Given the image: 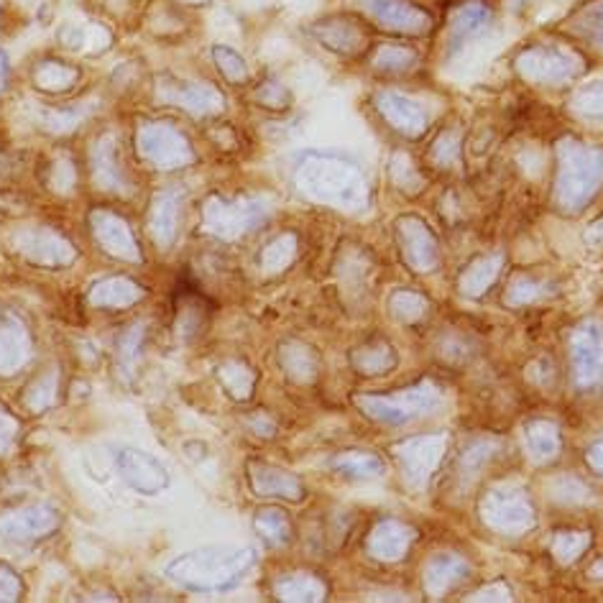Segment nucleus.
Masks as SVG:
<instances>
[{
  "label": "nucleus",
  "instance_id": "obj_3",
  "mask_svg": "<svg viewBox=\"0 0 603 603\" xmlns=\"http://www.w3.org/2000/svg\"><path fill=\"white\" fill-rule=\"evenodd\" d=\"M205 231L222 241L239 239L256 231L269 220V207L256 197H222L213 195L203 205Z\"/></svg>",
  "mask_w": 603,
  "mask_h": 603
},
{
  "label": "nucleus",
  "instance_id": "obj_15",
  "mask_svg": "<svg viewBox=\"0 0 603 603\" xmlns=\"http://www.w3.org/2000/svg\"><path fill=\"white\" fill-rule=\"evenodd\" d=\"M365 412H369V418L373 420H382V422H392V425H399V422H405L412 418L418 409L425 405V397H420V394H407V397L401 399H382V397H369V399H361L358 401Z\"/></svg>",
  "mask_w": 603,
  "mask_h": 603
},
{
  "label": "nucleus",
  "instance_id": "obj_14",
  "mask_svg": "<svg viewBox=\"0 0 603 603\" xmlns=\"http://www.w3.org/2000/svg\"><path fill=\"white\" fill-rule=\"evenodd\" d=\"M92 175H95V182L105 187V190H124L126 187V175L118 164L116 141L111 136L100 139L95 151H92Z\"/></svg>",
  "mask_w": 603,
  "mask_h": 603
},
{
  "label": "nucleus",
  "instance_id": "obj_5",
  "mask_svg": "<svg viewBox=\"0 0 603 603\" xmlns=\"http://www.w3.org/2000/svg\"><path fill=\"white\" fill-rule=\"evenodd\" d=\"M60 514L47 504L18 506L0 514V540L3 542H31L44 540L60 529Z\"/></svg>",
  "mask_w": 603,
  "mask_h": 603
},
{
  "label": "nucleus",
  "instance_id": "obj_7",
  "mask_svg": "<svg viewBox=\"0 0 603 603\" xmlns=\"http://www.w3.org/2000/svg\"><path fill=\"white\" fill-rule=\"evenodd\" d=\"M90 231L95 235L100 246H103L113 258L133 261V264L141 261V251H139V243H136V235L131 231V226H128L120 215L111 210H92Z\"/></svg>",
  "mask_w": 603,
  "mask_h": 603
},
{
  "label": "nucleus",
  "instance_id": "obj_32",
  "mask_svg": "<svg viewBox=\"0 0 603 603\" xmlns=\"http://www.w3.org/2000/svg\"><path fill=\"white\" fill-rule=\"evenodd\" d=\"M16 435H18L16 418H11L9 412L0 409V452H5L11 448L13 440H16Z\"/></svg>",
  "mask_w": 603,
  "mask_h": 603
},
{
  "label": "nucleus",
  "instance_id": "obj_21",
  "mask_svg": "<svg viewBox=\"0 0 603 603\" xmlns=\"http://www.w3.org/2000/svg\"><path fill=\"white\" fill-rule=\"evenodd\" d=\"M282 365L286 371V376L297 379V382H310L315 376V369H318V361H315V354L302 343H284L282 346Z\"/></svg>",
  "mask_w": 603,
  "mask_h": 603
},
{
  "label": "nucleus",
  "instance_id": "obj_26",
  "mask_svg": "<svg viewBox=\"0 0 603 603\" xmlns=\"http://www.w3.org/2000/svg\"><path fill=\"white\" fill-rule=\"evenodd\" d=\"M213 60L215 64H218V69H220V75L226 77L228 82L231 85H243V82H248V77H251V72H248V64L243 56L235 52V49L231 47H213Z\"/></svg>",
  "mask_w": 603,
  "mask_h": 603
},
{
  "label": "nucleus",
  "instance_id": "obj_6",
  "mask_svg": "<svg viewBox=\"0 0 603 603\" xmlns=\"http://www.w3.org/2000/svg\"><path fill=\"white\" fill-rule=\"evenodd\" d=\"M116 465L120 478L126 480L133 491L146 493V497H156V493L167 491L169 486V471L156 461L149 452L136 450V448H124L118 450Z\"/></svg>",
  "mask_w": 603,
  "mask_h": 603
},
{
  "label": "nucleus",
  "instance_id": "obj_13",
  "mask_svg": "<svg viewBox=\"0 0 603 603\" xmlns=\"http://www.w3.org/2000/svg\"><path fill=\"white\" fill-rule=\"evenodd\" d=\"M179 228V195L177 192H159L149 210V233L159 248H169L177 239Z\"/></svg>",
  "mask_w": 603,
  "mask_h": 603
},
{
  "label": "nucleus",
  "instance_id": "obj_29",
  "mask_svg": "<svg viewBox=\"0 0 603 603\" xmlns=\"http://www.w3.org/2000/svg\"><path fill=\"white\" fill-rule=\"evenodd\" d=\"M373 13L384 21V24L392 26H409L414 21V13L407 9V5L394 3V0H373Z\"/></svg>",
  "mask_w": 603,
  "mask_h": 603
},
{
  "label": "nucleus",
  "instance_id": "obj_33",
  "mask_svg": "<svg viewBox=\"0 0 603 603\" xmlns=\"http://www.w3.org/2000/svg\"><path fill=\"white\" fill-rule=\"evenodd\" d=\"M9 80H11V67H9V56L0 52V90L9 88Z\"/></svg>",
  "mask_w": 603,
  "mask_h": 603
},
{
  "label": "nucleus",
  "instance_id": "obj_11",
  "mask_svg": "<svg viewBox=\"0 0 603 603\" xmlns=\"http://www.w3.org/2000/svg\"><path fill=\"white\" fill-rule=\"evenodd\" d=\"M28 356H31V337H28V330L24 328V322L13 318V315H5V318L0 320V373L9 376V373L24 369Z\"/></svg>",
  "mask_w": 603,
  "mask_h": 603
},
{
  "label": "nucleus",
  "instance_id": "obj_9",
  "mask_svg": "<svg viewBox=\"0 0 603 603\" xmlns=\"http://www.w3.org/2000/svg\"><path fill=\"white\" fill-rule=\"evenodd\" d=\"M248 484L254 488L256 497L261 499H305V486H302V480L294 476V473L271 463H248Z\"/></svg>",
  "mask_w": 603,
  "mask_h": 603
},
{
  "label": "nucleus",
  "instance_id": "obj_20",
  "mask_svg": "<svg viewBox=\"0 0 603 603\" xmlns=\"http://www.w3.org/2000/svg\"><path fill=\"white\" fill-rule=\"evenodd\" d=\"M218 379L222 384V389L231 394L233 399H248L254 394L256 384V373L251 365L241 361H228L218 369Z\"/></svg>",
  "mask_w": 603,
  "mask_h": 603
},
{
  "label": "nucleus",
  "instance_id": "obj_24",
  "mask_svg": "<svg viewBox=\"0 0 603 603\" xmlns=\"http://www.w3.org/2000/svg\"><path fill=\"white\" fill-rule=\"evenodd\" d=\"M333 469L341 471L343 476H354V478H371L379 476L384 471L382 461L371 452H343L333 461Z\"/></svg>",
  "mask_w": 603,
  "mask_h": 603
},
{
  "label": "nucleus",
  "instance_id": "obj_25",
  "mask_svg": "<svg viewBox=\"0 0 603 603\" xmlns=\"http://www.w3.org/2000/svg\"><path fill=\"white\" fill-rule=\"evenodd\" d=\"M294 256H297V239H294V235H279V239H274L264 248L261 267L267 274H279V271L290 267Z\"/></svg>",
  "mask_w": 603,
  "mask_h": 603
},
{
  "label": "nucleus",
  "instance_id": "obj_12",
  "mask_svg": "<svg viewBox=\"0 0 603 603\" xmlns=\"http://www.w3.org/2000/svg\"><path fill=\"white\" fill-rule=\"evenodd\" d=\"M143 286L136 284L133 279L111 277L103 282H95L88 292V302L98 310H126L143 299Z\"/></svg>",
  "mask_w": 603,
  "mask_h": 603
},
{
  "label": "nucleus",
  "instance_id": "obj_27",
  "mask_svg": "<svg viewBox=\"0 0 603 603\" xmlns=\"http://www.w3.org/2000/svg\"><path fill=\"white\" fill-rule=\"evenodd\" d=\"M56 382H60L56 371L49 373V376H41L39 382H34L31 389L26 392V407L31 409V412H44L47 407H52L54 394H56Z\"/></svg>",
  "mask_w": 603,
  "mask_h": 603
},
{
  "label": "nucleus",
  "instance_id": "obj_2",
  "mask_svg": "<svg viewBox=\"0 0 603 603\" xmlns=\"http://www.w3.org/2000/svg\"><path fill=\"white\" fill-rule=\"evenodd\" d=\"M297 184L305 195L333 205H358L363 200V179L356 167L330 154H307L297 167Z\"/></svg>",
  "mask_w": 603,
  "mask_h": 603
},
{
  "label": "nucleus",
  "instance_id": "obj_16",
  "mask_svg": "<svg viewBox=\"0 0 603 603\" xmlns=\"http://www.w3.org/2000/svg\"><path fill=\"white\" fill-rule=\"evenodd\" d=\"M31 80L36 88L44 92H64L80 82V69L60 60H44L31 69Z\"/></svg>",
  "mask_w": 603,
  "mask_h": 603
},
{
  "label": "nucleus",
  "instance_id": "obj_8",
  "mask_svg": "<svg viewBox=\"0 0 603 603\" xmlns=\"http://www.w3.org/2000/svg\"><path fill=\"white\" fill-rule=\"evenodd\" d=\"M159 98L164 103L182 107V111L200 118L218 116L222 107H226V98L220 95V90H215L213 85H200V82L167 80L159 85Z\"/></svg>",
  "mask_w": 603,
  "mask_h": 603
},
{
  "label": "nucleus",
  "instance_id": "obj_34",
  "mask_svg": "<svg viewBox=\"0 0 603 603\" xmlns=\"http://www.w3.org/2000/svg\"><path fill=\"white\" fill-rule=\"evenodd\" d=\"M187 5H205V3H213V0H182Z\"/></svg>",
  "mask_w": 603,
  "mask_h": 603
},
{
  "label": "nucleus",
  "instance_id": "obj_23",
  "mask_svg": "<svg viewBox=\"0 0 603 603\" xmlns=\"http://www.w3.org/2000/svg\"><path fill=\"white\" fill-rule=\"evenodd\" d=\"M379 105H382L384 116L392 120L394 126L399 128V131L405 133H418L420 126H422V116L418 111H414V105H409L405 98L399 95H382L379 100Z\"/></svg>",
  "mask_w": 603,
  "mask_h": 603
},
{
  "label": "nucleus",
  "instance_id": "obj_19",
  "mask_svg": "<svg viewBox=\"0 0 603 603\" xmlns=\"http://www.w3.org/2000/svg\"><path fill=\"white\" fill-rule=\"evenodd\" d=\"M407 544H409L407 529L397 522H384L379 524L376 533H373V537L369 540V550L382 560H399L405 555Z\"/></svg>",
  "mask_w": 603,
  "mask_h": 603
},
{
  "label": "nucleus",
  "instance_id": "obj_22",
  "mask_svg": "<svg viewBox=\"0 0 603 603\" xmlns=\"http://www.w3.org/2000/svg\"><path fill=\"white\" fill-rule=\"evenodd\" d=\"M315 36H318L328 49H335V52H346V54H354L358 44H361V34H356V28H350L346 24H337V21L315 26Z\"/></svg>",
  "mask_w": 603,
  "mask_h": 603
},
{
  "label": "nucleus",
  "instance_id": "obj_30",
  "mask_svg": "<svg viewBox=\"0 0 603 603\" xmlns=\"http://www.w3.org/2000/svg\"><path fill=\"white\" fill-rule=\"evenodd\" d=\"M24 595V583L9 565L0 563V601H18Z\"/></svg>",
  "mask_w": 603,
  "mask_h": 603
},
{
  "label": "nucleus",
  "instance_id": "obj_10",
  "mask_svg": "<svg viewBox=\"0 0 603 603\" xmlns=\"http://www.w3.org/2000/svg\"><path fill=\"white\" fill-rule=\"evenodd\" d=\"M21 254H24L28 261L39 264V267H67V264L75 258V251L62 235H56L54 231H34L26 233L24 241H21Z\"/></svg>",
  "mask_w": 603,
  "mask_h": 603
},
{
  "label": "nucleus",
  "instance_id": "obj_28",
  "mask_svg": "<svg viewBox=\"0 0 603 603\" xmlns=\"http://www.w3.org/2000/svg\"><path fill=\"white\" fill-rule=\"evenodd\" d=\"M254 100L261 107H267V111H284V107L290 105L292 98H290V92H286L284 85H279L277 80H269L254 92Z\"/></svg>",
  "mask_w": 603,
  "mask_h": 603
},
{
  "label": "nucleus",
  "instance_id": "obj_4",
  "mask_svg": "<svg viewBox=\"0 0 603 603\" xmlns=\"http://www.w3.org/2000/svg\"><path fill=\"white\" fill-rule=\"evenodd\" d=\"M136 146L143 162L154 169H182L195 162V149L187 136L171 124H143L136 133Z\"/></svg>",
  "mask_w": 603,
  "mask_h": 603
},
{
  "label": "nucleus",
  "instance_id": "obj_17",
  "mask_svg": "<svg viewBox=\"0 0 603 603\" xmlns=\"http://www.w3.org/2000/svg\"><path fill=\"white\" fill-rule=\"evenodd\" d=\"M254 529H256V535L269 544V548H282V544H290V540H292L290 514L279 506L258 509L256 519H254Z\"/></svg>",
  "mask_w": 603,
  "mask_h": 603
},
{
  "label": "nucleus",
  "instance_id": "obj_1",
  "mask_svg": "<svg viewBox=\"0 0 603 603\" xmlns=\"http://www.w3.org/2000/svg\"><path fill=\"white\" fill-rule=\"evenodd\" d=\"M256 563L251 548H200L184 552L167 565V578L187 591L226 593L248 576Z\"/></svg>",
  "mask_w": 603,
  "mask_h": 603
},
{
  "label": "nucleus",
  "instance_id": "obj_31",
  "mask_svg": "<svg viewBox=\"0 0 603 603\" xmlns=\"http://www.w3.org/2000/svg\"><path fill=\"white\" fill-rule=\"evenodd\" d=\"M141 348H143V325H133L124 337H120V358H124L126 363H131L139 358Z\"/></svg>",
  "mask_w": 603,
  "mask_h": 603
},
{
  "label": "nucleus",
  "instance_id": "obj_18",
  "mask_svg": "<svg viewBox=\"0 0 603 603\" xmlns=\"http://www.w3.org/2000/svg\"><path fill=\"white\" fill-rule=\"evenodd\" d=\"M277 601H322L328 588L315 576H282L271 586Z\"/></svg>",
  "mask_w": 603,
  "mask_h": 603
}]
</instances>
